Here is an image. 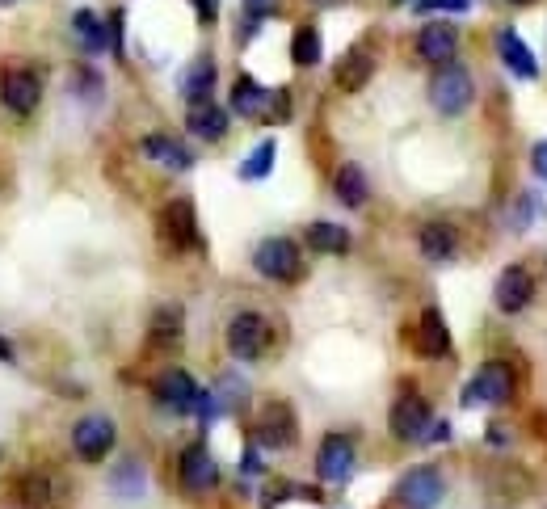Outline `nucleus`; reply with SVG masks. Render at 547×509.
Listing matches in <instances>:
<instances>
[{
    "label": "nucleus",
    "instance_id": "1",
    "mask_svg": "<svg viewBox=\"0 0 547 509\" xmlns=\"http://www.w3.org/2000/svg\"><path fill=\"white\" fill-rule=\"evenodd\" d=\"M253 266L261 278L270 282H299L303 278V257H299V244L291 236H270L257 244L253 253Z\"/></svg>",
    "mask_w": 547,
    "mask_h": 509
},
{
    "label": "nucleus",
    "instance_id": "20",
    "mask_svg": "<svg viewBox=\"0 0 547 509\" xmlns=\"http://www.w3.org/2000/svg\"><path fill=\"white\" fill-rule=\"evenodd\" d=\"M190 135L207 139V144H215V139L228 135V110H219L215 101H198V106H190V118H186Z\"/></svg>",
    "mask_w": 547,
    "mask_h": 509
},
{
    "label": "nucleus",
    "instance_id": "25",
    "mask_svg": "<svg viewBox=\"0 0 547 509\" xmlns=\"http://www.w3.org/2000/svg\"><path fill=\"white\" fill-rule=\"evenodd\" d=\"M270 89H261L253 76H240L236 80V89H232V110L236 114H245V118H257V114H266L270 110Z\"/></svg>",
    "mask_w": 547,
    "mask_h": 509
},
{
    "label": "nucleus",
    "instance_id": "19",
    "mask_svg": "<svg viewBox=\"0 0 547 509\" xmlns=\"http://www.w3.org/2000/svg\"><path fill=\"white\" fill-rule=\"evenodd\" d=\"M417 244H421V257H430V261H451L455 249H459V236L451 223H442V219H430L425 228L417 232Z\"/></svg>",
    "mask_w": 547,
    "mask_h": 509
},
{
    "label": "nucleus",
    "instance_id": "32",
    "mask_svg": "<svg viewBox=\"0 0 547 509\" xmlns=\"http://www.w3.org/2000/svg\"><path fill=\"white\" fill-rule=\"evenodd\" d=\"M274 169V139H261V144L249 152V160L240 165V177L245 181H257V177H266Z\"/></svg>",
    "mask_w": 547,
    "mask_h": 509
},
{
    "label": "nucleus",
    "instance_id": "33",
    "mask_svg": "<svg viewBox=\"0 0 547 509\" xmlns=\"http://www.w3.org/2000/svg\"><path fill=\"white\" fill-rule=\"evenodd\" d=\"M72 85H76V93H85V97H97V89H101V80H97V72H76L72 76Z\"/></svg>",
    "mask_w": 547,
    "mask_h": 509
},
{
    "label": "nucleus",
    "instance_id": "18",
    "mask_svg": "<svg viewBox=\"0 0 547 509\" xmlns=\"http://www.w3.org/2000/svg\"><path fill=\"white\" fill-rule=\"evenodd\" d=\"M417 350L425 358H447L451 354V333H447V320H442L438 308H425L417 320Z\"/></svg>",
    "mask_w": 547,
    "mask_h": 509
},
{
    "label": "nucleus",
    "instance_id": "5",
    "mask_svg": "<svg viewBox=\"0 0 547 509\" xmlns=\"http://www.w3.org/2000/svg\"><path fill=\"white\" fill-rule=\"evenodd\" d=\"M266 345H270V320L266 316H261V312L232 316V324H228V350H232V358L257 362L261 354H266Z\"/></svg>",
    "mask_w": 547,
    "mask_h": 509
},
{
    "label": "nucleus",
    "instance_id": "22",
    "mask_svg": "<svg viewBox=\"0 0 547 509\" xmlns=\"http://www.w3.org/2000/svg\"><path fill=\"white\" fill-rule=\"evenodd\" d=\"M181 324H186V316H181L177 303H160L152 312V324H148V341L160 345V350H173L181 341Z\"/></svg>",
    "mask_w": 547,
    "mask_h": 509
},
{
    "label": "nucleus",
    "instance_id": "4",
    "mask_svg": "<svg viewBox=\"0 0 547 509\" xmlns=\"http://www.w3.org/2000/svg\"><path fill=\"white\" fill-rule=\"evenodd\" d=\"M152 396L160 409H169V413H194L198 409V400H202V388L194 383V375H186L181 366H169V371H160L152 379Z\"/></svg>",
    "mask_w": 547,
    "mask_h": 509
},
{
    "label": "nucleus",
    "instance_id": "17",
    "mask_svg": "<svg viewBox=\"0 0 547 509\" xmlns=\"http://www.w3.org/2000/svg\"><path fill=\"white\" fill-rule=\"evenodd\" d=\"M375 76V59L367 47H354L341 55V64L333 68V80H337V89L341 93H358V89H367V80Z\"/></svg>",
    "mask_w": 547,
    "mask_h": 509
},
{
    "label": "nucleus",
    "instance_id": "26",
    "mask_svg": "<svg viewBox=\"0 0 547 509\" xmlns=\"http://www.w3.org/2000/svg\"><path fill=\"white\" fill-rule=\"evenodd\" d=\"M72 30H76L80 43H85L89 55H101V51L110 47V26L101 22V17H97L93 9H80V13L72 17Z\"/></svg>",
    "mask_w": 547,
    "mask_h": 509
},
{
    "label": "nucleus",
    "instance_id": "2",
    "mask_svg": "<svg viewBox=\"0 0 547 509\" xmlns=\"http://www.w3.org/2000/svg\"><path fill=\"white\" fill-rule=\"evenodd\" d=\"M430 101H434V110L438 114H463L468 110V101H472V76L468 68H459V64H442L430 80Z\"/></svg>",
    "mask_w": 547,
    "mask_h": 509
},
{
    "label": "nucleus",
    "instance_id": "16",
    "mask_svg": "<svg viewBox=\"0 0 547 509\" xmlns=\"http://www.w3.org/2000/svg\"><path fill=\"white\" fill-rule=\"evenodd\" d=\"M535 299V278H531V270H522V266H510V270H501V278H497V308L501 312H522L526 303Z\"/></svg>",
    "mask_w": 547,
    "mask_h": 509
},
{
    "label": "nucleus",
    "instance_id": "14",
    "mask_svg": "<svg viewBox=\"0 0 547 509\" xmlns=\"http://www.w3.org/2000/svg\"><path fill=\"white\" fill-rule=\"evenodd\" d=\"M484 493L501 505H514L531 493V476H526L518 463H493L489 472H484Z\"/></svg>",
    "mask_w": 547,
    "mask_h": 509
},
{
    "label": "nucleus",
    "instance_id": "29",
    "mask_svg": "<svg viewBox=\"0 0 547 509\" xmlns=\"http://www.w3.org/2000/svg\"><path fill=\"white\" fill-rule=\"evenodd\" d=\"M320 51H324L320 30L316 26H299L295 38H291V59H295V64L299 68H316L320 64Z\"/></svg>",
    "mask_w": 547,
    "mask_h": 509
},
{
    "label": "nucleus",
    "instance_id": "31",
    "mask_svg": "<svg viewBox=\"0 0 547 509\" xmlns=\"http://www.w3.org/2000/svg\"><path fill=\"white\" fill-rule=\"evenodd\" d=\"M110 488H114L118 497H139V493H144V472H139V463L135 459L118 463L114 476H110Z\"/></svg>",
    "mask_w": 547,
    "mask_h": 509
},
{
    "label": "nucleus",
    "instance_id": "3",
    "mask_svg": "<svg viewBox=\"0 0 547 509\" xmlns=\"http://www.w3.org/2000/svg\"><path fill=\"white\" fill-rule=\"evenodd\" d=\"M442 497H447V480H442L438 467H413L396 484V501L404 509H438Z\"/></svg>",
    "mask_w": 547,
    "mask_h": 509
},
{
    "label": "nucleus",
    "instance_id": "8",
    "mask_svg": "<svg viewBox=\"0 0 547 509\" xmlns=\"http://www.w3.org/2000/svg\"><path fill=\"white\" fill-rule=\"evenodd\" d=\"M114 438H118L114 421L101 417V413L80 417V421L72 425V451L85 459V463H101V459H106V455L114 451Z\"/></svg>",
    "mask_w": 547,
    "mask_h": 509
},
{
    "label": "nucleus",
    "instance_id": "12",
    "mask_svg": "<svg viewBox=\"0 0 547 509\" xmlns=\"http://www.w3.org/2000/svg\"><path fill=\"white\" fill-rule=\"evenodd\" d=\"M514 396V375H510V366L505 362H489V366H480L476 379L463 388V404H505Z\"/></svg>",
    "mask_w": 547,
    "mask_h": 509
},
{
    "label": "nucleus",
    "instance_id": "13",
    "mask_svg": "<svg viewBox=\"0 0 547 509\" xmlns=\"http://www.w3.org/2000/svg\"><path fill=\"white\" fill-rule=\"evenodd\" d=\"M316 472H320V480H329V484L350 480V472H354V442L346 434H324L320 451H316Z\"/></svg>",
    "mask_w": 547,
    "mask_h": 509
},
{
    "label": "nucleus",
    "instance_id": "15",
    "mask_svg": "<svg viewBox=\"0 0 547 509\" xmlns=\"http://www.w3.org/2000/svg\"><path fill=\"white\" fill-rule=\"evenodd\" d=\"M459 51V30L447 26V22H430L421 34H417V55L425 59V64H451Z\"/></svg>",
    "mask_w": 547,
    "mask_h": 509
},
{
    "label": "nucleus",
    "instance_id": "23",
    "mask_svg": "<svg viewBox=\"0 0 547 509\" xmlns=\"http://www.w3.org/2000/svg\"><path fill=\"white\" fill-rule=\"evenodd\" d=\"M139 148H144L148 160H156V165H165V169H177V173H186L194 165V156L169 135H144V144H139Z\"/></svg>",
    "mask_w": 547,
    "mask_h": 509
},
{
    "label": "nucleus",
    "instance_id": "6",
    "mask_svg": "<svg viewBox=\"0 0 547 509\" xmlns=\"http://www.w3.org/2000/svg\"><path fill=\"white\" fill-rule=\"evenodd\" d=\"M430 425H434V413H430V404H425V396H417V392L396 396L392 413H388V430H392L400 442L430 438Z\"/></svg>",
    "mask_w": 547,
    "mask_h": 509
},
{
    "label": "nucleus",
    "instance_id": "35",
    "mask_svg": "<svg viewBox=\"0 0 547 509\" xmlns=\"http://www.w3.org/2000/svg\"><path fill=\"white\" fill-rule=\"evenodd\" d=\"M0 362H13V345L5 337H0Z\"/></svg>",
    "mask_w": 547,
    "mask_h": 509
},
{
    "label": "nucleus",
    "instance_id": "7",
    "mask_svg": "<svg viewBox=\"0 0 547 509\" xmlns=\"http://www.w3.org/2000/svg\"><path fill=\"white\" fill-rule=\"evenodd\" d=\"M0 101H5L9 114L30 118L38 110V101H43V80L30 68H5V76H0Z\"/></svg>",
    "mask_w": 547,
    "mask_h": 509
},
{
    "label": "nucleus",
    "instance_id": "24",
    "mask_svg": "<svg viewBox=\"0 0 547 509\" xmlns=\"http://www.w3.org/2000/svg\"><path fill=\"white\" fill-rule=\"evenodd\" d=\"M211 89H215V59L202 55L186 68V76H181V97H186L190 106H198V101H211Z\"/></svg>",
    "mask_w": 547,
    "mask_h": 509
},
{
    "label": "nucleus",
    "instance_id": "21",
    "mask_svg": "<svg viewBox=\"0 0 547 509\" xmlns=\"http://www.w3.org/2000/svg\"><path fill=\"white\" fill-rule=\"evenodd\" d=\"M308 249L320 257H341V253H350V232L341 228V223L316 219V223H308Z\"/></svg>",
    "mask_w": 547,
    "mask_h": 509
},
{
    "label": "nucleus",
    "instance_id": "30",
    "mask_svg": "<svg viewBox=\"0 0 547 509\" xmlns=\"http://www.w3.org/2000/svg\"><path fill=\"white\" fill-rule=\"evenodd\" d=\"M17 493H22V501H26L30 509H47V505H51V480H47V472L17 476Z\"/></svg>",
    "mask_w": 547,
    "mask_h": 509
},
{
    "label": "nucleus",
    "instance_id": "34",
    "mask_svg": "<svg viewBox=\"0 0 547 509\" xmlns=\"http://www.w3.org/2000/svg\"><path fill=\"white\" fill-rule=\"evenodd\" d=\"M190 5L198 9V22H202V26L215 22V0H190Z\"/></svg>",
    "mask_w": 547,
    "mask_h": 509
},
{
    "label": "nucleus",
    "instance_id": "11",
    "mask_svg": "<svg viewBox=\"0 0 547 509\" xmlns=\"http://www.w3.org/2000/svg\"><path fill=\"white\" fill-rule=\"evenodd\" d=\"M160 240L169 244V249L186 253L198 244V215H194V202L190 198H173L165 202V211H160Z\"/></svg>",
    "mask_w": 547,
    "mask_h": 509
},
{
    "label": "nucleus",
    "instance_id": "36",
    "mask_svg": "<svg viewBox=\"0 0 547 509\" xmlns=\"http://www.w3.org/2000/svg\"><path fill=\"white\" fill-rule=\"evenodd\" d=\"M514 5H531V0H514Z\"/></svg>",
    "mask_w": 547,
    "mask_h": 509
},
{
    "label": "nucleus",
    "instance_id": "9",
    "mask_svg": "<svg viewBox=\"0 0 547 509\" xmlns=\"http://www.w3.org/2000/svg\"><path fill=\"white\" fill-rule=\"evenodd\" d=\"M299 438V421H295V409L287 400H270L266 409L257 413V442L270 446V451H287Z\"/></svg>",
    "mask_w": 547,
    "mask_h": 509
},
{
    "label": "nucleus",
    "instance_id": "27",
    "mask_svg": "<svg viewBox=\"0 0 547 509\" xmlns=\"http://www.w3.org/2000/svg\"><path fill=\"white\" fill-rule=\"evenodd\" d=\"M497 47H501V59L510 64V72H518V76H526V80H535V76H539L535 55L522 47V38H518L514 30H501V34H497Z\"/></svg>",
    "mask_w": 547,
    "mask_h": 509
},
{
    "label": "nucleus",
    "instance_id": "10",
    "mask_svg": "<svg viewBox=\"0 0 547 509\" xmlns=\"http://www.w3.org/2000/svg\"><path fill=\"white\" fill-rule=\"evenodd\" d=\"M177 480H181V488H186V493H194V497L211 493V488L219 484V463H215V455H211L202 442H190L186 451H181V459H177Z\"/></svg>",
    "mask_w": 547,
    "mask_h": 509
},
{
    "label": "nucleus",
    "instance_id": "28",
    "mask_svg": "<svg viewBox=\"0 0 547 509\" xmlns=\"http://www.w3.org/2000/svg\"><path fill=\"white\" fill-rule=\"evenodd\" d=\"M333 190H337V198L346 202V207L354 211V207H362V202L371 198V186H367V173H362L358 165H341L337 169V177H333Z\"/></svg>",
    "mask_w": 547,
    "mask_h": 509
}]
</instances>
